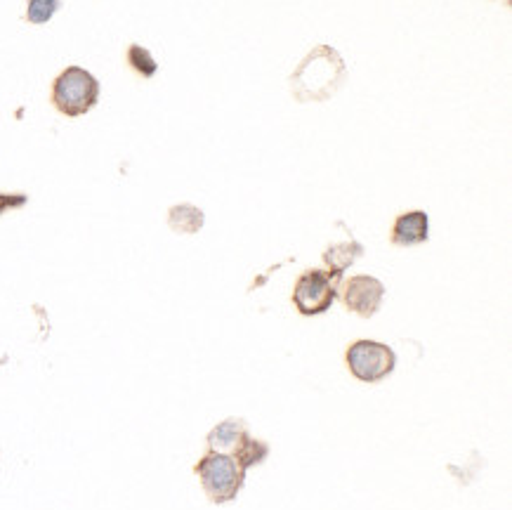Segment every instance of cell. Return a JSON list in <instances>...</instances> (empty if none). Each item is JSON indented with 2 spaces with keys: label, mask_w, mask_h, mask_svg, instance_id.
<instances>
[{
  "label": "cell",
  "mask_w": 512,
  "mask_h": 510,
  "mask_svg": "<svg viewBox=\"0 0 512 510\" xmlns=\"http://www.w3.org/2000/svg\"><path fill=\"white\" fill-rule=\"evenodd\" d=\"M345 62L336 50L321 45L293 71L291 88L298 102H321L338 93L345 81Z\"/></svg>",
  "instance_id": "obj_1"
},
{
  "label": "cell",
  "mask_w": 512,
  "mask_h": 510,
  "mask_svg": "<svg viewBox=\"0 0 512 510\" xmlns=\"http://www.w3.org/2000/svg\"><path fill=\"white\" fill-rule=\"evenodd\" d=\"M26 204L24 194H0V215L5 211H12V208H19Z\"/></svg>",
  "instance_id": "obj_13"
},
{
  "label": "cell",
  "mask_w": 512,
  "mask_h": 510,
  "mask_svg": "<svg viewBox=\"0 0 512 510\" xmlns=\"http://www.w3.org/2000/svg\"><path fill=\"white\" fill-rule=\"evenodd\" d=\"M361 253H364V248H361L357 241H350V244H340V246L328 248V251L324 253V263L328 265V272L338 274L340 277V274H343Z\"/></svg>",
  "instance_id": "obj_9"
},
{
  "label": "cell",
  "mask_w": 512,
  "mask_h": 510,
  "mask_svg": "<svg viewBox=\"0 0 512 510\" xmlns=\"http://www.w3.org/2000/svg\"><path fill=\"white\" fill-rule=\"evenodd\" d=\"M208 449L234 456L244 470L258 466L269 454V447L265 442L248 435L246 423L241 418H227V421L215 425L208 435Z\"/></svg>",
  "instance_id": "obj_4"
},
{
  "label": "cell",
  "mask_w": 512,
  "mask_h": 510,
  "mask_svg": "<svg viewBox=\"0 0 512 510\" xmlns=\"http://www.w3.org/2000/svg\"><path fill=\"white\" fill-rule=\"evenodd\" d=\"M100 100V81L83 67H69L52 83V104L64 116H83Z\"/></svg>",
  "instance_id": "obj_3"
},
{
  "label": "cell",
  "mask_w": 512,
  "mask_h": 510,
  "mask_svg": "<svg viewBox=\"0 0 512 510\" xmlns=\"http://www.w3.org/2000/svg\"><path fill=\"white\" fill-rule=\"evenodd\" d=\"M430 237V220L428 213L423 211H411L399 215L395 222V230H392V244L395 246H416L425 244Z\"/></svg>",
  "instance_id": "obj_8"
},
{
  "label": "cell",
  "mask_w": 512,
  "mask_h": 510,
  "mask_svg": "<svg viewBox=\"0 0 512 510\" xmlns=\"http://www.w3.org/2000/svg\"><path fill=\"white\" fill-rule=\"evenodd\" d=\"M59 0H29V5H26V19H29L31 24H45L50 22L52 15L59 10Z\"/></svg>",
  "instance_id": "obj_11"
},
{
  "label": "cell",
  "mask_w": 512,
  "mask_h": 510,
  "mask_svg": "<svg viewBox=\"0 0 512 510\" xmlns=\"http://www.w3.org/2000/svg\"><path fill=\"white\" fill-rule=\"evenodd\" d=\"M168 222H170V227H173L175 232L194 234V232H199L201 227H203V213L196 206L182 204V206L170 208Z\"/></svg>",
  "instance_id": "obj_10"
},
{
  "label": "cell",
  "mask_w": 512,
  "mask_h": 510,
  "mask_svg": "<svg viewBox=\"0 0 512 510\" xmlns=\"http://www.w3.org/2000/svg\"><path fill=\"white\" fill-rule=\"evenodd\" d=\"M338 274L326 270H307L298 279L293 291V303L298 307L300 315L314 317L324 315L328 307L333 305L338 293Z\"/></svg>",
  "instance_id": "obj_6"
},
{
  "label": "cell",
  "mask_w": 512,
  "mask_h": 510,
  "mask_svg": "<svg viewBox=\"0 0 512 510\" xmlns=\"http://www.w3.org/2000/svg\"><path fill=\"white\" fill-rule=\"evenodd\" d=\"M383 298H385V286L380 284L376 277H366V274L352 277L345 284V291H343L347 310L366 319L376 315L380 310V303H383Z\"/></svg>",
  "instance_id": "obj_7"
},
{
  "label": "cell",
  "mask_w": 512,
  "mask_h": 510,
  "mask_svg": "<svg viewBox=\"0 0 512 510\" xmlns=\"http://www.w3.org/2000/svg\"><path fill=\"white\" fill-rule=\"evenodd\" d=\"M128 62H130V67H133L137 74H142L144 78H149V76H154L156 74V62H154V57L149 55V50H144V48H140V45H130V50H128Z\"/></svg>",
  "instance_id": "obj_12"
},
{
  "label": "cell",
  "mask_w": 512,
  "mask_h": 510,
  "mask_svg": "<svg viewBox=\"0 0 512 510\" xmlns=\"http://www.w3.org/2000/svg\"><path fill=\"white\" fill-rule=\"evenodd\" d=\"M194 473L199 475L201 485L213 503L234 501L246 482V470L241 468V463L222 451H208L196 463Z\"/></svg>",
  "instance_id": "obj_2"
},
{
  "label": "cell",
  "mask_w": 512,
  "mask_h": 510,
  "mask_svg": "<svg viewBox=\"0 0 512 510\" xmlns=\"http://www.w3.org/2000/svg\"><path fill=\"white\" fill-rule=\"evenodd\" d=\"M347 369L361 383H378L395 371V350L376 340H357L347 348Z\"/></svg>",
  "instance_id": "obj_5"
}]
</instances>
